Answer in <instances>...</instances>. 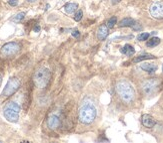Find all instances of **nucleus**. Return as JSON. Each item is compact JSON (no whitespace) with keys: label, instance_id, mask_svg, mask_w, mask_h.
Instances as JSON below:
<instances>
[{"label":"nucleus","instance_id":"obj_8","mask_svg":"<svg viewBox=\"0 0 163 143\" xmlns=\"http://www.w3.org/2000/svg\"><path fill=\"white\" fill-rule=\"evenodd\" d=\"M149 13L155 19H163V1L156 0L149 7Z\"/></svg>","mask_w":163,"mask_h":143},{"label":"nucleus","instance_id":"obj_19","mask_svg":"<svg viewBox=\"0 0 163 143\" xmlns=\"http://www.w3.org/2000/svg\"><path fill=\"white\" fill-rule=\"evenodd\" d=\"M117 22V19H116V17H111L110 19L108 20V22H107V26H108V28H112V27H114V25L116 24Z\"/></svg>","mask_w":163,"mask_h":143},{"label":"nucleus","instance_id":"obj_5","mask_svg":"<svg viewBox=\"0 0 163 143\" xmlns=\"http://www.w3.org/2000/svg\"><path fill=\"white\" fill-rule=\"evenodd\" d=\"M21 49V46L16 42H9L3 45L0 50V57L3 59H8L15 56Z\"/></svg>","mask_w":163,"mask_h":143},{"label":"nucleus","instance_id":"obj_28","mask_svg":"<svg viewBox=\"0 0 163 143\" xmlns=\"http://www.w3.org/2000/svg\"><path fill=\"white\" fill-rule=\"evenodd\" d=\"M162 71H163V66H162Z\"/></svg>","mask_w":163,"mask_h":143},{"label":"nucleus","instance_id":"obj_11","mask_svg":"<svg viewBox=\"0 0 163 143\" xmlns=\"http://www.w3.org/2000/svg\"><path fill=\"white\" fill-rule=\"evenodd\" d=\"M141 122H142V124L144 125L145 127H147V128H152L154 125L156 124V121H155V119H154L152 116H150L149 114H144V115H142V117H141Z\"/></svg>","mask_w":163,"mask_h":143},{"label":"nucleus","instance_id":"obj_10","mask_svg":"<svg viewBox=\"0 0 163 143\" xmlns=\"http://www.w3.org/2000/svg\"><path fill=\"white\" fill-rule=\"evenodd\" d=\"M108 32H109V28L107 25H105V24H103V25H101L98 28V30H97V39L100 41H103L105 40L106 37L108 36Z\"/></svg>","mask_w":163,"mask_h":143},{"label":"nucleus","instance_id":"obj_14","mask_svg":"<svg viewBox=\"0 0 163 143\" xmlns=\"http://www.w3.org/2000/svg\"><path fill=\"white\" fill-rule=\"evenodd\" d=\"M141 69L142 70H144L145 72H147V73L152 74L157 70V66L154 65V64H142Z\"/></svg>","mask_w":163,"mask_h":143},{"label":"nucleus","instance_id":"obj_9","mask_svg":"<svg viewBox=\"0 0 163 143\" xmlns=\"http://www.w3.org/2000/svg\"><path fill=\"white\" fill-rule=\"evenodd\" d=\"M60 125V119L57 115H50L48 119H47V126H48L50 129L55 130L57 129Z\"/></svg>","mask_w":163,"mask_h":143},{"label":"nucleus","instance_id":"obj_22","mask_svg":"<svg viewBox=\"0 0 163 143\" xmlns=\"http://www.w3.org/2000/svg\"><path fill=\"white\" fill-rule=\"evenodd\" d=\"M131 28L133 29V30H135V31H139V30H141V25L139 23H135L134 22V24H133V25L131 26Z\"/></svg>","mask_w":163,"mask_h":143},{"label":"nucleus","instance_id":"obj_17","mask_svg":"<svg viewBox=\"0 0 163 143\" xmlns=\"http://www.w3.org/2000/svg\"><path fill=\"white\" fill-rule=\"evenodd\" d=\"M159 44H160V39L157 38V37H153V38H151L150 40L147 42L146 46L149 47V48H152V47L157 46V45H159Z\"/></svg>","mask_w":163,"mask_h":143},{"label":"nucleus","instance_id":"obj_15","mask_svg":"<svg viewBox=\"0 0 163 143\" xmlns=\"http://www.w3.org/2000/svg\"><path fill=\"white\" fill-rule=\"evenodd\" d=\"M155 57L153 55H150V54H142V55L136 57V58L133 60L134 63H138V62H141V61H144V60H149V59H154Z\"/></svg>","mask_w":163,"mask_h":143},{"label":"nucleus","instance_id":"obj_4","mask_svg":"<svg viewBox=\"0 0 163 143\" xmlns=\"http://www.w3.org/2000/svg\"><path fill=\"white\" fill-rule=\"evenodd\" d=\"M3 113L5 118L10 122H17L19 119V113H20V106L16 102H8L5 105L3 109Z\"/></svg>","mask_w":163,"mask_h":143},{"label":"nucleus","instance_id":"obj_21","mask_svg":"<svg viewBox=\"0 0 163 143\" xmlns=\"http://www.w3.org/2000/svg\"><path fill=\"white\" fill-rule=\"evenodd\" d=\"M82 16H83V13H82L81 10H78V12L75 14V16H74V20L75 21H80L82 19Z\"/></svg>","mask_w":163,"mask_h":143},{"label":"nucleus","instance_id":"obj_7","mask_svg":"<svg viewBox=\"0 0 163 143\" xmlns=\"http://www.w3.org/2000/svg\"><path fill=\"white\" fill-rule=\"evenodd\" d=\"M20 80L17 79V77H10L8 80V82L5 86V88L2 91V95L3 97H10L13 94L18 91V88H20Z\"/></svg>","mask_w":163,"mask_h":143},{"label":"nucleus","instance_id":"obj_12","mask_svg":"<svg viewBox=\"0 0 163 143\" xmlns=\"http://www.w3.org/2000/svg\"><path fill=\"white\" fill-rule=\"evenodd\" d=\"M77 8H78V5H77L76 3H73V2L67 3V4L64 6V10L68 14H72L73 12H75L77 10Z\"/></svg>","mask_w":163,"mask_h":143},{"label":"nucleus","instance_id":"obj_27","mask_svg":"<svg viewBox=\"0 0 163 143\" xmlns=\"http://www.w3.org/2000/svg\"><path fill=\"white\" fill-rule=\"evenodd\" d=\"M28 2H34V1H36V0H27Z\"/></svg>","mask_w":163,"mask_h":143},{"label":"nucleus","instance_id":"obj_18","mask_svg":"<svg viewBox=\"0 0 163 143\" xmlns=\"http://www.w3.org/2000/svg\"><path fill=\"white\" fill-rule=\"evenodd\" d=\"M24 17H25L24 12H20V13H18L15 17L13 18V21H14V22H20V21H21Z\"/></svg>","mask_w":163,"mask_h":143},{"label":"nucleus","instance_id":"obj_24","mask_svg":"<svg viewBox=\"0 0 163 143\" xmlns=\"http://www.w3.org/2000/svg\"><path fill=\"white\" fill-rule=\"evenodd\" d=\"M8 3H9L11 6H16L17 3H18V0H9Z\"/></svg>","mask_w":163,"mask_h":143},{"label":"nucleus","instance_id":"obj_3","mask_svg":"<svg viewBox=\"0 0 163 143\" xmlns=\"http://www.w3.org/2000/svg\"><path fill=\"white\" fill-rule=\"evenodd\" d=\"M51 79V73L47 68H39L35 71L33 74V82L36 88L43 89L45 88Z\"/></svg>","mask_w":163,"mask_h":143},{"label":"nucleus","instance_id":"obj_1","mask_svg":"<svg viewBox=\"0 0 163 143\" xmlns=\"http://www.w3.org/2000/svg\"><path fill=\"white\" fill-rule=\"evenodd\" d=\"M116 92L124 102L129 103L134 100L135 91L131 83L125 80H121L116 83Z\"/></svg>","mask_w":163,"mask_h":143},{"label":"nucleus","instance_id":"obj_16","mask_svg":"<svg viewBox=\"0 0 163 143\" xmlns=\"http://www.w3.org/2000/svg\"><path fill=\"white\" fill-rule=\"evenodd\" d=\"M134 24V20L132 18H124L120 21L119 26L120 27H131Z\"/></svg>","mask_w":163,"mask_h":143},{"label":"nucleus","instance_id":"obj_2","mask_svg":"<svg viewBox=\"0 0 163 143\" xmlns=\"http://www.w3.org/2000/svg\"><path fill=\"white\" fill-rule=\"evenodd\" d=\"M97 111L96 108L93 104L91 103H85L79 108L78 117L81 123L83 124H90L94 121L96 117Z\"/></svg>","mask_w":163,"mask_h":143},{"label":"nucleus","instance_id":"obj_20","mask_svg":"<svg viewBox=\"0 0 163 143\" xmlns=\"http://www.w3.org/2000/svg\"><path fill=\"white\" fill-rule=\"evenodd\" d=\"M149 33H141L140 35H138V41H145V40H147L148 38H149Z\"/></svg>","mask_w":163,"mask_h":143},{"label":"nucleus","instance_id":"obj_26","mask_svg":"<svg viewBox=\"0 0 163 143\" xmlns=\"http://www.w3.org/2000/svg\"><path fill=\"white\" fill-rule=\"evenodd\" d=\"M1 83H2V77L1 74H0V85H1Z\"/></svg>","mask_w":163,"mask_h":143},{"label":"nucleus","instance_id":"obj_25","mask_svg":"<svg viewBox=\"0 0 163 143\" xmlns=\"http://www.w3.org/2000/svg\"><path fill=\"white\" fill-rule=\"evenodd\" d=\"M40 31V27L39 26H35L34 27V32H39Z\"/></svg>","mask_w":163,"mask_h":143},{"label":"nucleus","instance_id":"obj_23","mask_svg":"<svg viewBox=\"0 0 163 143\" xmlns=\"http://www.w3.org/2000/svg\"><path fill=\"white\" fill-rule=\"evenodd\" d=\"M72 36L75 38H79L80 37V32L78 31V30H74V31L72 32Z\"/></svg>","mask_w":163,"mask_h":143},{"label":"nucleus","instance_id":"obj_6","mask_svg":"<svg viewBox=\"0 0 163 143\" xmlns=\"http://www.w3.org/2000/svg\"><path fill=\"white\" fill-rule=\"evenodd\" d=\"M159 80L157 79H149L142 83L141 88L144 94L146 95H153L155 94L159 88Z\"/></svg>","mask_w":163,"mask_h":143},{"label":"nucleus","instance_id":"obj_13","mask_svg":"<svg viewBox=\"0 0 163 143\" xmlns=\"http://www.w3.org/2000/svg\"><path fill=\"white\" fill-rule=\"evenodd\" d=\"M121 53L124 54V55H126V56H132V55H134L135 50H134V48L131 46V45L127 44L124 47L121 48Z\"/></svg>","mask_w":163,"mask_h":143}]
</instances>
